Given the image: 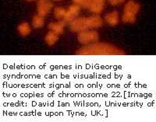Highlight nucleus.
Wrapping results in <instances>:
<instances>
[{
	"mask_svg": "<svg viewBox=\"0 0 156 122\" xmlns=\"http://www.w3.org/2000/svg\"><path fill=\"white\" fill-rule=\"evenodd\" d=\"M103 6H104V3H100V2H98L93 0L92 3L89 7V9L94 13H100L104 8Z\"/></svg>",
	"mask_w": 156,
	"mask_h": 122,
	"instance_id": "obj_12",
	"label": "nucleus"
},
{
	"mask_svg": "<svg viewBox=\"0 0 156 122\" xmlns=\"http://www.w3.org/2000/svg\"><path fill=\"white\" fill-rule=\"evenodd\" d=\"M80 10V6L79 5H72L69 7V9L66 11V13L64 15V21L69 22L75 20V18L78 16L79 12Z\"/></svg>",
	"mask_w": 156,
	"mask_h": 122,
	"instance_id": "obj_5",
	"label": "nucleus"
},
{
	"mask_svg": "<svg viewBox=\"0 0 156 122\" xmlns=\"http://www.w3.org/2000/svg\"><path fill=\"white\" fill-rule=\"evenodd\" d=\"M44 16L36 15L33 18V26H34V28H40L44 25Z\"/></svg>",
	"mask_w": 156,
	"mask_h": 122,
	"instance_id": "obj_13",
	"label": "nucleus"
},
{
	"mask_svg": "<svg viewBox=\"0 0 156 122\" xmlns=\"http://www.w3.org/2000/svg\"><path fill=\"white\" fill-rule=\"evenodd\" d=\"M65 27V21H59L57 23H51L48 25V28L57 34H62Z\"/></svg>",
	"mask_w": 156,
	"mask_h": 122,
	"instance_id": "obj_8",
	"label": "nucleus"
},
{
	"mask_svg": "<svg viewBox=\"0 0 156 122\" xmlns=\"http://www.w3.org/2000/svg\"><path fill=\"white\" fill-rule=\"evenodd\" d=\"M55 1H60V0H55Z\"/></svg>",
	"mask_w": 156,
	"mask_h": 122,
	"instance_id": "obj_19",
	"label": "nucleus"
},
{
	"mask_svg": "<svg viewBox=\"0 0 156 122\" xmlns=\"http://www.w3.org/2000/svg\"><path fill=\"white\" fill-rule=\"evenodd\" d=\"M27 1H29V2H30V1H34V0H27Z\"/></svg>",
	"mask_w": 156,
	"mask_h": 122,
	"instance_id": "obj_18",
	"label": "nucleus"
},
{
	"mask_svg": "<svg viewBox=\"0 0 156 122\" xmlns=\"http://www.w3.org/2000/svg\"><path fill=\"white\" fill-rule=\"evenodd\" d=\"M94 1H96L98 2H100V3H104V2H105V0H94Z\"/></svg>",
	"mask_w": 156,
	"mask_h": 122,
	"instance_id": "obj_17",
	"label": "nucleus"
},
{
	"mask_svg": "<svg viewBox=\"0 0 156 122\" xmlns=\"http://www.w3.org/2000/svg\"><path fill=\"white\" fill-rule=\"evenodd\" d=\"M76 54L78 55H123L125 53L111 44L96 43L82 48Z\"/></svg>",
	"mask_w": 156,
	"mask_h": 122,
	"instance_id": "obj_1",
	"label": "nucleus"
},
{
	"mask_svg": "<svg viewBox=\"0 0 156 122\" xmlns=\"http://www.w3.org/2000/svg\"><path fill=\"white\" fill-rule=\"evenodd\" d=\"M52 7H53V4L48 0H39L38 2H37L38 15L42 16H46Z\"/></svg>",
	"mask_w": 156,
	"mask_h": 122,
	"instance_id": "obj_6",
	"label": "nucleus"
},
{
	"mask_svg": "<svg viewBox=\"0 0 156 122\" xmlns=\"http://www.w3.org/2000/svg\"><path fill=\"white\" fill-rule=\"evenodd\" d=\"M124 1H125V0H108L109 3L111 4V5H118V4L123 2Z\"/></svg>",
	"mask_w": 156,
	"mask_h": 122,
	"instance_id": "obj_16",
	"label": "nucleus"
},
{
	"mask_svg": "<svg viewBox=\"0 0 156 122\" xmlns=\"http://www.w3.org/2000/svg\"><path fill=\"white\" fill-rule=\"evenodd\" d=\"M105 20L111 26H115L117 23H119V15H118V12L114 11V12H111V13L105 15Z\"/></svg>",
	"mask_w": 156,
	"mask_h": 122,
	"instance_id": "obj_9",
	"label": "nucleus"
},
{
	"mask_svg": "<svg viewBox=\"0 0 156 122\" xmlns=\"http://www.w3.org/2000/svg\"><path fill=\"white\" fill-rule=\"evenodd\" d=\"M66 9L62 7H57L54 10V15L56 19H62L64 17V15L66 13Z\"/></svg>",
	"mask_w": 156,
	"mask_h": 122,
	"instance_id": "obj_15",
	"label": "nucleus"
},
{
	"mask_svg": "<svg viewBox=\"0 0 156 122\" xmlns=\"http://www.w3.org/2000/svg\"><path fill=\"white\" fill-rule=\"evenodd\" d=\"M88 29L87 26L85 17H80L75 19L70 23V30L73 32H82Z\"/></svg>",
	"mask_w": 156,
	"mask_h": 122,
	"instance_id": "obj_4",
	"label": "nucleus"
},
{
	"mask_svg": "<svg viewBox=\"0 0 156 122\" xmlns=\"http://www.w3.org/2000/svg\"><path fill=\"white\" fill-rule=\"evenodd\" d=\"M18 32L23 37L27 36L30 33V26L27 23H22L18 26L17 27Z\"/></svg>",
	"mask_w": 156,
	"mask_h": 122,
	"instance_id": "obj_10",
	"label": "nucleus"
},
{
	"mask_svg": "<svg viewBox=\"0 0 156 122\" xmlns=\"http://www.w3.org/2000/svg\"><path fill=\"white\" fill-rule=\"evenodd\" d=\"M140 9V5L133 0H129L124 7L122 21L124 23H133L136 21V16Z\"/></svg>",
	"mask_w": 156,
	"mask_h": 122,
	"instance_id": "obj_2",
	"label": "nucleus"
},
{
	"mask_svg": "<svg viewBox=\"0 0 156 122\" xmlns=\"http://www.w3.org/2000/svg\"><path fill=\"white\" fill-rule=\"evenodd\" d=\"M77 39L79 42L83 44H88L90 43L97 41L98 39V32L94 30H84V31L80 32L77 37Z\"/></svg>",
	"mask_w": 156,
	"mask_h": 122,
	"instance_id": "obj_3",
	"label": "nucleus"
},
{
	"mask_svg": "<svg viewBox=\"0 0 156 122\" xmlns=\"http://www.w3.org/2000/svg\"><path fill=\"white\" fill-rule=\"evenodd\" d=\"M87 26L89 28H96L102 26V20L99 16H92L86 18Z\"/></svg>",
	"mask_w": 156,
	"mask_h": 122,
	"instance_id": "obj_7",
	"label": "nucleus"
},
{
	"mask_svg": "<svg viewBox=\"0 0 156 122\" xmlns=\"http://www.w3.org/2000/svg\"><path fill=\"white\" fill-rule=\"evenodd\" d=\"M58 40V34H55V32L50 31L48 32V34H47L46 37H45V42L49 45L51 46L55 44V43Z\"/></svg>",
	"mask_w": 156,
	"mask_h": 122,
	"instance_id": "obj_11",
	"label": "nucleus"
},
{
	"mask_svg": "<svg viewBox=\"0 0 156 122\" xmlns=\"http://www.w3.org/2000/svg\"><path fill=\"white\" fill-rule=\"evenodd\" d=\"M73 2L76 5H79L80 6L81 5L83 8L89 9V7L92 3L93 0H73Z\"/></svg>",
	"mask_w": 156,
	"mask_h": 122,
	"instance_id": "obj_14",
	"label": "nucleus"
}]
</instances>
